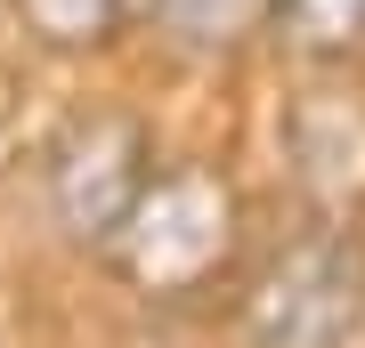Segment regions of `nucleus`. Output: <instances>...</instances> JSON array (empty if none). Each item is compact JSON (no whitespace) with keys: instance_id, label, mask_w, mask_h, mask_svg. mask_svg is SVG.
Masks as SVG:
<instances>
[{"instance_id":"nucleus-7","label":"nucleus","mask_w":365,"mask_h":348,"mask_svg":"<svg viewBox=\"0 0 365 348\" xmlns=\"http://www.w3.org/2000/svg\"><path fill=\"white\" fill-rule=\"evenodd\" d=\"M268 33H284L300 57L365 49V0H268Z\"/></svg>"},{"instance_id":"nucleus-2","label":"nucleus","mask_w":365,"mask_h":348,"mask_svg":"<svg viewBox=\"0 0 365 348\" xmlns=\"http://www.w3.org/2000/svg\"><path fill=\"white\" fill-rule=\"evenodd\" d=\"M252 348H357L365 340V243L349 227H317L284 243L244 292Z\"/></svg>"},{"instance_id":"nucleus-4","label":"nucleus","mask_w":365,"mask_h":348,"mask_svg":"<svg viewBox=\"0 0 365 348\" xmlns=\"http://www.w3.org/2000/svg\"><path fill=\"white\" fill-rule=\"evenodd\" d=\"M284 162L309 203L357 211L365 203V97L357 90H300L284 114Z\"/></svg>"},{"instance_id":"nucleus-1","label":"nucleus","mask_w":365,"mask_h":348,"mask_svg":"<svg viewBox=\"0 0 365 348\" xmlns=\"http://www.w3.org/2000/svg\"><path fill=\"white\" fill-rule=\"evenodd\" d=\"M235 243H244L235 186L203 162H179L138 186L130 219L106 235V268L138 300H195L211 275H227Z\"/></svg>"},{"instance_id":"nucleus-6","label":"nucleus","mask_w":365,"mask_h":348,"mask_svg":"<svg viewBox=\"0 0 365 348\" xmlns=\"http://www.w3.org/2000/svg\"><path fill=\"white\" fill-rule=\"evenodd\" d=\"M16 16H25V33L41 49H106V41H122L146 16V0H16Z\"/></svg>"},{"instance_id":"nucleus-3","label":"nucleus","mask_w":365,"mask_h":348,"mask_svg":"<svg viewBox=\"0 0 365 348\" xmlns=\"http://www.w3.org/2000/svg\"><path fill=\"white\" fill-rule=\"evenodd\" d=\"M146 179H155V146H146V130L130 114H114V105L73 114L49 138V154H41V203L66 227V243H90V251H106V235L130 219Z\"/></svg>"},{"instance_id":"nucleus-5","label":"nucleus","mask_w":365,"mask_h":348,"mask_svg":"<svg viewBox=\"0 0 365 348\" xmlns=\"http://www.w3.org/2000/svg\"><path fill=\"white\" fill-rule=\"evenodd\" d=\"M146 16L170 49H195V57H227L252 33H268V0H146Z\"/></svg>"}]
</instances>
